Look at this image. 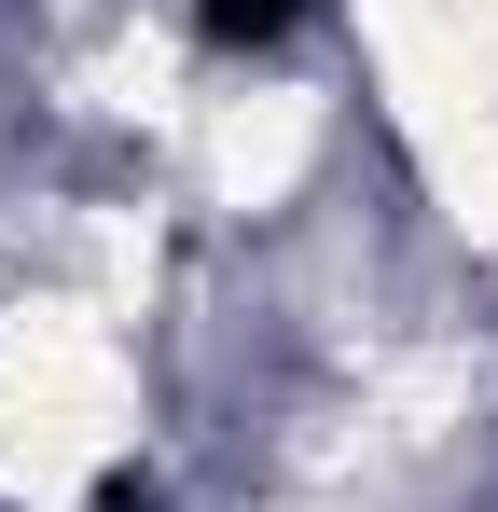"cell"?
Returning a JSON list of instances; mask_svg holds the SVG:
<instances>
[{"mask_svg": "<svg viewBox=\"0 0 498 512\" xmlns=\"http://www.w3.org/2000/svg\"><path fill=\"white\" fill-rule=\"evenodd\" d=\"M305 0H208V42H277Z\"/></svg>", "mask_w": 498, "mask_h": 512, "instance_id": "cell-1", "label": "cell"}]
</instances>
